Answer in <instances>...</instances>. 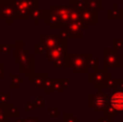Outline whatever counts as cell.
<instances>
[{
  "label": "cell",
  "instance_id": "cell-39",
  "mask_svg": "<svg viewBox=\"0 0 123 122\" xmlns=\"http://www.w3.org/2000/svg\"><path fill=\"white\" fill-rule=\"evenodd\" d=\"M78 1L79 0H68V4H69V6H74Z\"/></svg>",
  "mask_w": 123,
  "mask_h": 122
},
{
  "label": "cell",
  "instance_id": "cell-41",
  "mask_svg": "<svg viewBox=\"0 0 123 122\" xmlns=\"http://www.w3.org/2000/svg\"><path fill=\"white\" fill-rule=\"evenodd\" d=\"M0 1H2V0H0Z\"/></svg>",
  "mask_w": 123,
  "mask_h": 122
},
{
  "label": "cell",
  "instance_id": "cell-28",
  "mask_svg": "<svg viewBox=\"0 0 123 122\" xmlns=\"http://www.w3.org/2000/svg\"><path fill=\"white\" fill-rule=\"evenodd\" d=\"M32 103L35 104L36 108H43L44 107V99H43L42 97H36V98H34Z\"/></svg>",
  "mask_w": 123,
  "mask_h": 122
},
{
  "label": "cell",
  "instance_id": "cell-4",
  "mask_svg": "<svg viewBox=\"0 0 123 122\" xmlns=\"http://www.w3.org/2000/svg\"><path fill=\"white\" fill-rule=\"evenodd\" d=\"M68 62L74 73H89L87 54H68Z\"/></svg>",
  "mask_w": 123,
  "mask_h": 122
},
{
  "label": "cell",
  "instance_id": "cell-26",
  "mask_svg": "<svg viewBox=\"0 0 123 122\" xmlns=\"http://www.w3.org/2000/svg\"><path fill=\"white\" fill-rule=\"evenodd\" d=\"M0 122H9V117L6 115L4 105H0Z\"/></svg>",
  "mask_w": 123,
  "mask_h": 122
},
{
  "label": "cell",
  "instance_id": "cell-30",
  "mask_svg": "<svg viewBox=\"0 0 123 122\" xmlns=\"http://www.w3.org/2000/svg\"><path fill=\"white\" fill-rule=\"evenodd\" d=\"M49 116L53 118H57L60 116V108L57 107H50L49 108Z\"/></svg>",
  "mask_w": 123,
  "mask_h": 122
},
{
  "label": "cell",
  "instance_id": "cell-35",
  "mask_svg": "<svg viewBox=\"0 0 123 122\" xmlns=\"http://www.w3.org/2000/svg\"><path fill=\"white\" fill-rule=\"evenodd\" d=\"M4 68H6V65H4L3 63H0V79H3V78L6 77Z\"/></svg>",
  "mask_w": 123,
  "mask_h": 122
},
{
  "label": "cell",
  "instance_id": "cell-17",
  "mask_svg": "<svg viewBox=\"0 0 123 122\" xmlns=\"http://www.w3.org/2000/svg\"><path fill=\"white\" fill-rule=\"evenodd\" d=\"M122 17H123L122 10H119L116 4L113 6L112 9H109L108 10V18L109 19H118V18H122Z\"/></svg>",
  "mask_w": 123,
  "mask_h": 122
},
{
  "label": "cell",
  "instance_id": "cell-1",
  "mask_svg": "<svg viewBox=\"0 0 123 122\" xmlns=\"http://www.w3.org/2000/svg\"><path fill=\"white\" fill-rule=\"evenodd\" d=\"M35 53H30L29 49L15 50L14 63L18 65V73L24 75L26 79H29L35 69Z\"/></svg>",
  "mask_w": 123,
  "mask_h": 122
},
{
  "label": "cell",
  "instance_id": "cell-32",
  "mask_svg": "<svg viewBox=\"0 0 123 122\" xmlns=\"http://www.w3.org/2000/svg\"><path fill=\"white\" fill-rule=\"evenodd\" d=\"M115 49H123V39H115L112 41Z\"/></svg>",
  "mask_w": 123,
  "mask_h": 122
},
{
  "label": "cell",
  "instance_id": "cell-9",
  "mask_svg": "<svg viewBox=\"0 0 123 122\" xmlns=\"http://www.w3.org/2000/svg\"><path fill=\"white\" fill-rule=\"evenodd\" d=\"M16 9V19H29L34 0H14Z\"/></svg>",
  "mask_w": 123,
  "mask_h": 122
},
{
  "label": "cell",
  "instance_id": "cell-5",
  "mask_svg": "<svg viewBox=\"0 0 123 122\" xmlns=\"http://www.w3.org/2000/svg\"><path fill=\"white\" fill-rule=\"evenodd\" d=\"M16 9L14 0L0 1V18L3 19L6 25H13L16 19Z\"/></svg>",
  "mask_w": 123,
  "mask_h": 122
},
{
  "label": "cell",
  "instance_id": "cell-12",
  "mask_svg": "<svg viewBox=\"0 0 123 122\" xmlns=\"http://www.w3.org/2000/svg\"><path fill=\"white\" fill-rule=\"evenodd\" d=\"M109 105L117 112L123 111V91H116L109 95Z\"/></svg>",
  "mask_w": 123,
  "mask_h": 122
},
{
  "label": "cell",
  "instance_id": "cell-25",
  "mask_svg": "<svg viewBox=\"0 0 123 122\" xmlns=\"http://www.w3.org/2000/svg\"><path fill=\"white\" fill-rule=\"evenodd\" d=\"M78 118L74 116L72 112H65L64 114V122H78Z\"/></svg>",
  "mask_w": 123,
  "mask_h": 122
},
{
  "label": "cell",
  "instance_id": "cell-6",
  "mask_svg": "<svg viewBox=\"0 0 123 122\" xmlns=\"http://www.w3.org/2000/svg\"><path fill=\"white\" fill-rule=\"evenodd\" d=\"M109 106V95H104L103 91L96 93H89V107L95 112L105 111Z\"/></svg>",
  "mask_w": 123,
  "mask_h": 122
},
{
  "label": "cell",
  "instance_id": "cell-10",
  "mask_svg": "<svg viewBox=\"0 0 123 122\" xmlns=\"http://www.w3.org/2000/svg\"><path fill=\"white\" fill-rule=\"evenodd\" d=\"M81 18L87 24V25H96L98 23V15H97V10L90 8H85L80 12Z\"/></svg>",
  "mask_w": 123,
  "mask_h": 122
},
{
  "label": "cell",
  "instance_id": "cell-38",
  "mask_svg": "<svg viewBox=\"0 0 123 122\" xmlns=\"http://www.w3.org/2000/svg\"><path fill=\"white\" fill-rule=\"evenodd\" d=\"M64 85H65V89L69 88V80H68V78H64Z\"/></svg>",
  "mask_w": 123,
  "mask_h": 122
},
{
  "label": "cell",
  "instance_id": "cell-13",
  "mask_svg": "<svg viewBox=\"0 0 123 122\" xmlns=\"http://www.w3.org/2000/svg\"><path fill=\"white\" fill-rule=\"evenodd\" d=\"M39 42L45 47V49H52L56 47L60 42V37L57 34L55 35H39Z\"/></svg>",
  "mask_w": 123,
  "mask_h": 122
},
{
  "label": "cell",
  "instance_id": "cell-7",
  "mask_svg": "<svg viewBox=\"0 0 123 122\" xmlns=\"http://www.w3.org/2000/svg\"><path fill=\"white\" fill-rule=\"evenodd\" d=\"M104 58V68H121L122 55L117 52V49H104L103 50Z\"/></svg>",
  "mask_w": 123,
  "mask_h": 122
},
{
  "label": "cell",
  "instance_id": "cell-18",
  "mask_svg": "<svg viewBox=\"0 0 123 122\" xmlns=\"http://www.w3.org/2000/svg\"><path fill=\"white\" fill-rule=\"evenodd\" d=\"M53 80V85H54V90L55 92L63 94L65 91V85H64V78H54Z\"/></svg>",
  "mask_w": 123,
  "mask_h": 122
},
{
  "label": "cell",
  "instance_id": "cell-8",
  "mask_svg": "<svg viewBox=\"0 0 123 122\" xmlns=\"http://www.w3.org/2000/svg\"><path fill=\"white\" fill-rule=\"evenodd\" d=\"M87 24L82 18L77 22H69L65 24L64 29L67 30L69 39H83V29H87Z\"/></svg>",
  "mask_w": 123,
  "mask_h": 122
},
{
  "label": "cell",
  "instance_id": "cell-23",
  "mask_svg": "<svg viewBox=\"0 0 123 122\" xmlns=\"http://www.w3.org/2000/svg\"><path fill=\"white\" fill-rule=\"evenodd\" d=\"M74 6L78 11H80V12H81L82 10H84L85 8H87V6H89V0H79V1L77 2Z\"/></svg>",
  "mask_w": 123,
  "mask_h": 122
},
{
  "label": "cell",
  "instance_id": "cell-40",
  "mask_svg": "<svg viewBox=\"0 0 123 122\" xmlns=\"http://www.w3.org/2000/svg\"><path fill=\"white\" fill-rule=\"evenodd\" d=\"M24 121V119H19V118H15L14 119V121L13 122H23Z\"/></svg>",
  "mask_w": 123,
  "mask_h": 122
},
{
  "label": "cell",
  "instance_id": "cell-31",
  "mask_svg": "<svg viewBox=\"0 0 123 122\" xmlns=\"http://www.w3.org/2000/svg\"><path fill=\"white\" fill-rule=\"evenodd\" d=\"M36 109V106H35V104L34 103H26L25 104V107H24V111L25 112H31V111H34V110Z\"/></svg>",
  "mask_w": 123,
  "mask_h": 122
},
{
  "label": "cell",
  "instance_id": "cell-37",
  "mask_svg": "<svg viewBox=\"0 0 123 122\" xmlns=\"http://www.w3.org/2000/svg\"><path fill=\"white\" fill-rule=\"evenodd\" d=\"M23 122H41V121L38 117H36V118H26L24 119Z\"/></svg>",
  "mask_w": 123,
  "mask_h": 122
},
{
  "label": "cell",
  "instance_id": "cell-16",
  "mask_svg": "<svg viewBox=\"0 0 123 122\" xmlns=\"http://www.w3.org/2000/svg\"><path fill=\"white\" fill-rule=\"evenodd\" d=\"M4 108H6V111L9 119H15L19 117L18 108L15 106L14 103H6L4 105Z\"/></svg>",
  "mask_w": 123,
  "mask_h": 122
},
{
  "label": "cell",
  "instance_id": "cell-2",
  "mask_svg": "<svg viewBox=\"0 0 123 122\" xmlns=\"http://www.w3.org/2000/svg\"><path fill=\"white\" fill-rule=\"evenodd\" d=\"M68 43H69V39H61L60 42L56 47L52 48V49H47L45 51V57L51 64H53L56 61H64L65 62V67L64 68L69 69V62H68Z\"/></svg>",
  "mask_w": 123,
  "mask_h": 122
},
{
  "label": "cell",
  "instance_id": "cell-34",
  "mask_svg": "<svg viewBox=\"0 0 123 122\" xmlns=\"http://www.w3.org/2000/svg\"><path fill=\"white\" fill-rule=\"evenodd\" d=\"M118 91H123V79H116V86Z\"/></svg>",
  "mask_w": 123,
  "mask_h": 122
},
{
  "label": "cell",
  "instance_id": "cell-36",
  "mask_svg": "<svg viewBox=\"0 0 123 122\" xmlns=\"http://www.w3.org/2000/svg\"><path fill=\"white\" fill-rule=\"evenodd\" d=\"M98 122H111V117H108L106 115H104L103 117L98 118Z\"/></svg>",
  "mask_w": 123,
  "mask_h": 122
},
{
  "label": "cell",
  "instance_id": "cell-11",
  "mask_svg": "<svg viewBox=\"0 0 123 122\" xmlns=\"http://www.w3.org/2000/svg\"><path fill=\"white\" fill-rule=\"evenodd\" d=\"M50 79L48 73H34L29 78V83L36 89H43L45 82Z\"/></svg>",
  "mask_w": 123,
  "mask_h": 122
},
{
  "label": "cell",
  "instance_id": "cell-29",
  "mask_svg": "<svg viewBox=\"0 0 123 122\" xmlns=\"http://www.w3.org/2000/svg\"><path fill=\"white\" fill-rule=\"evenodd\" d=\"M10 99V94L9 93H0V105H6L9 103Z\"/></svg>",
  "mask_w": 123,
  "mask_h": 122
},
{
  "label": "cell",
  "instance_id": "cell-21",
  "mask_svg": "<svg viewBox=\"0 0 123 122\" xmlns=\"http://www.w3.org/2000/svg\"><path fill=\"white\" fill-rule=\"evenodd\" d=\"M89 6L94 10H100L104 6L103 0H89Z\"/></svg>",
  "mask_w": 123,
  "mask_h": 122
},
{
  "label": "cell",
  "instance_id": "cell-20",
  "mask_svg": "<svg viewBox=\"0 0 123 122\" xmlns=\"http://www.w3.org/2000/svg\"><path fill=\"white\" fill-rule=\"evenodd\" d=\"M87 66L89 68H97L98 66V61L96 57H94L93 54H87Z\"/></svg>",
  "mask_w": 123,
  "mask_h": 122
},
{
  "label": "cell",
  "instance_id": "cell-15",
  "mask_svg": "<svg viewBox=\"0 0 123 122\" xmlns=\"http://www.w3.org/2000/svg\"><path fill=\"white\" fill-rule=\"evenodd\" d=\"M9 77H10V89H18L22 84L25 82V77H21L19 75H16L14 73H9Z\"/></svg>",
  "mask_w": 123,
  "mask_h": 122
},
{
  "label": "cell",
  "instance_id": "cell-22",
  "mask_svg": "<svg viewBox=\"0 0 123 122\" xmlns=\"http://www.w3.org/2000/svg\"><path fill=\"white\" fill-rule=\"evenodd\" d=\"M12 49H14V48H13V45L10 44V43H1V44H0V53L1 54L11 53Z\"/></svg>",
  "mask_w": 123,
  "mask_h": 122
},
{
  "label": "cell",
  "instance_id": "cell-33",
  "mask_svg": "<svg viewBox=\"0 0 123 122\" xmlns=\"http://www.w3.org/2000/svg\"><path fill=\"white\" fill-rule=\"evenodd\" d=\"M57 35L61 39H69V36H68V32L66 29H58Z\"/></svg>",
  "mask_w": 123,
  "mask_h": 122
},
{
  "label": "cell",
  "instance_id": "cell-27",
  "mask_svg": "<svg viewBox=\"0 0 123 122\" xmlns=\"http://www.w3.org/2000/svg\"><path fill=\"white\" fill-rule=\"evenodd\" d=\"M13 48H14V50L24 49V48H25V40H24V39H15Z\"/></svg>",
  "mask_w": 123,
  "mask_h": 122
},
{
  "label": "cell",
  "instance_id": "cell-14",
  "mask_svg": "<svg viewBox=\"0 0 123 122\" xmlns=\"http://www.w3.org/2000/svg\"><path fill=\"white\" fill-rule=\"evenodd\" d=\"M42 11L43 10L40 9L39 0H34V4H32L31 11H30V19H32L36 25H38L40 23V21L42 19Z\"/></svg>",
  "mask_w": 123,
  "mask_h": 122
},
{
  "label": "cell",
  "instance_id": "cell-19",
  "mask_svg": "<svg viewBox=\"0 0 123 122\" xmlns=\"http://www.w3.org/2000/svg\"><path fill=\"white\" fill-rule=\"evenodd\" d=\"M43 92H44L45 94H52V93L55 92L54 85H53V80L52 79H49L45 82L44 86H43Z\"/></svg>",
  "mask_w": 123,
  "mask_h": 122
},
{
  "label": "cell",
  "instance_id": "cell-24",
  "mask_svg": "<svg viewBox=\"0 0 123 122\" xmlns=\"http://www.w3.org/2000/svg\"><path fill=\"white\" fill-rule=\"evenodd\" d=\"M45 51H47L45 47L43 44H41L40 42L36 43V44L34 45V53L35 54H42V53H45Z\"/></svg>",
  "mask_w": 123,
  "mask_h": 122
},
{
  "label": "cell",
  "instance_id": "cell-3",
  "mask_svg": "<svg viewBox=\"0 0 123 122\" xmlns=\"http://www.w3.org/2000/svg\"><path fill=\"white\" fill-rule=\"evenodd\" d=\"M112 77V73H107L106 68H95L93 69V73H89V83L93 84L94 88L98 91H103V89L106 88V84L108 80Z\"/></svg>",
  "mask_w": 123,
  "mask_h": 122
}]
</instances>
